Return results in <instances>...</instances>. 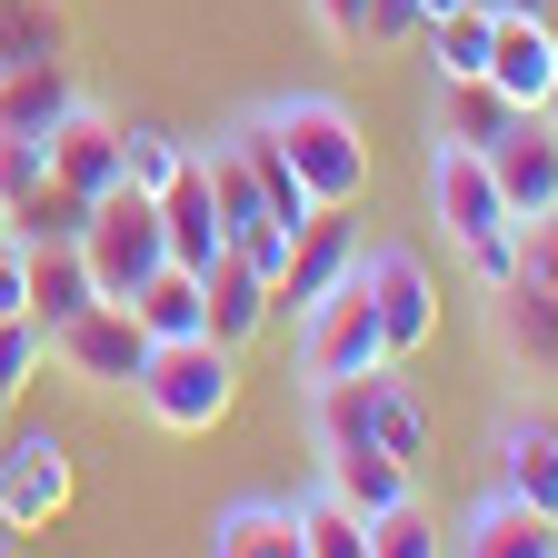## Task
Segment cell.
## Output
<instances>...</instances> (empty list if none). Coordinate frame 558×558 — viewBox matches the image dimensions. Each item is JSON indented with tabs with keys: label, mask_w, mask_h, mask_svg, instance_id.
Returning a JSON list of instances; mask_svg holds the SVG:
<instances>
[{
	"label": "cell",
	"mask_w": 558,
	"mask_h": 558,
	"mask_svg": "<svg viewBox=\"0 0 558 558\" xmlns=\"http://www.w3.org/2000/svg\"><path fill=\"white\" fill-rule=\"evenodd\" d=\"M250 120L279 140V160L310 180L319 209H360V190H369V130H360V110H349L339 90H279Z\"/></svg>",
	"instance_id": "obj_1"
},
{
	"label": "cell",
	"mask_w": 558,
	"mask_h": 558,
	"mask_svg": "<svg viewBox=\"0 0 558 558\" xmlns=\"http://www.w3.org/2000/svg\"><path fill=\"white\" fill-rule=\"evenodd\" d=\"M429 220H439V240L469 259L478 290H509V269H519V220H509L499 180H488V150L429 130Z\"/></svg>",
	"instance_id": "obj_2"
},
{
	"label": "cell",
	"mask_w": 558,
	"mask_h": 558,
	"mask_svg": "<svg viewBox=\"0 0 558 558\" xmlns=\"http://www.w3.org/2000/svg\"><path fill=\"white\" fill-rule=\"evenodd\" d=\"M130 399H140L150 429L199 439V429H220L230 399H240V349H220L209 329H199V339H150V360H140Z\"/></svg>",
	"instance_id": "obj_3"
},
{
	"label": "cell",
	"mask_w": 558,
	"mask_h": 558,
	"mask_svg": "<svg viewBox=\"0 0 558 558\" xmlns=\"http://www.w3.org/2000/svg\"><path fill=\"white\" fill-rule=\"evenodd\" d=\"M81 259H90V279H100V300H130L140 279H150L160 259H170V240H160V199L150 190H100L90 199V220H81Z\"/></svg>",
	"instance_id": "obj_4"
},
{
	"label": "cell",
	"mask_w": 558,
	"mask_h": 558,
	"mask_svg": "<svg viewBox=\"0 0 558 558\" xmlns=\"http://www.w3.org/2000/svg\"><path fill=\"white\" fill-rule=\"evenodd\" d=\"M290 360H300V389H329V379H360L389 360V339H379V310L360 279H339L329 300L300 310V339H290Z\"/></svg>",
	"instance_id": "obj_5"
},
{
	"label": "cell",
	"mask_w": 558,
	"mask_h": 558,
	"mask_svg": "<svg viewBox=\"0 0 558 558\" xmlns=\"http://www.w3.org/2000/svg\"><path fill=\"white\" fill-rule=\"evenodd\" d=\"M360 290H369V310H379L389 360H418V349L439 339V279H429V259H418L409 240H369V250H360Z\"/></svg>",
	"instance_id": "obj_6"
},
{
	"label": "cell",
	"mask_w": 558,
	"mask_h": 558,
	"mask_svg": "<svg viewBox=\"0 0 558 558\" xmlns=\"http://www.w3.org/2000/svg\"><path fill=\"white\" fill-rule=\"evenodd\" d=\"M488 300H499L509 349H529V369H558V220L519 230V269H509V290H488Z\"/></svg>",
	"instance_id": "obj_7"
},
{
	"label": "cell",
	"mask_w": 558,
	"mask_h": 558,
	"mask_svg": "<svg viewBox=\"0 0 558 558\" xmlns=\"http://www.w3.org/2000/svg\"><path fill=\"white\" fill-rule=\"evenodd\" d=\"M70 509V439L60 429H0V519L21 538Z\"/></svg>",
	"instance_id": "obj_8"
},
{
	"label": "cell",
	"mask_w": 558,
	"mask_h": 558,
	"mask_svg": "<svg viewBox=\"0 0 558 558\" xmlns=\"http://www.w3.org/2000/svg\"><path fill=\"white\" fill-rule=\"evenodd\" d=\"M50 360L81 379V389H130L140 360H150V339H140V319H130L120 300H90L81 319H60V329H50Z\"/></svg>",
	"instance_id": "obj_9"
},
{
	"label": "cell",
	"mask_w": 558,
	"mask_h": 558,
	"mask_svg": "<svg viewBox=\"0 0 558 558\" xmlns=\"http://www.w3.org/2000/svg\"><path fill=\"white\" fill-rule=\"evenodd\" d=\"M488 180H499V199H509L519 230L558 220V130H548L538 110H519L499 140H488Z\"/></svg>",
	"instance_id": "obj_10"
},
{
	"label": "cell",
	"mask_w": 558,
	"mask_h": 558,
	"mask_svg": "<svg viewBox=\"0 0 558 558\" xmlns=\"http://www.w3.org/2000/svg\"><path fill=\"white\" fill-rule=\"evenodd\" d=\"M488 459H499V478H488V488H509L519 509L558 519V418H548V409H509L499 429H488Z\"/></svg>",
	"instance_id": "obj_11"
},
{
	"label": "cell",
	"mask_w": 558,
	"mask_h": 558,
	"mask_svg": "<svg viewBox=\"0 0 558 558\" xmlns=\"http://www.w3.org/2000/svg\"><path fill=\"white\" fill-rule=\"evenodd\" d=\"M558 81V21L548 11H499L488 21V90L509 110H538Z\"/></svg>",
	"instance_id": "obj_12"
},
{
	"label": "cell",
	"mask_w": 558,
	"mask_h": 558,
	"mask_svg": "<svg viewBox=\"0 0 558 558\" xmlns=\"http://www.w3.org/2000/svg\"><path fill=\"white\" fill-rule=\"evenodd\" d=\"M360 230H349V209H319V220L290 240V269H279V300H290V319L310 310V300H329L339 279H360Z\"/></svg>",
	"instance_id": "obj_13"
},
{
	"label": "cell",
	"mask_w": 558,
	"mask_h": 558,
	"mask_svg": "<svg viewBox=\"0 0 558 558\" xmlns=\"http://www.w3.org/2000/svg\"><path fill=\"white\" fill-rule=\"evenodd\" d=\"M319 488H339L360 519H379V509L418 499V469H409V459H389L379 439H319Z\"/></svg>",
	"instance_id": "obj_14"
},
{
	"label": "cell",
	"mask_w": 558,
	"mask_h": 558,
	"mask_svg": "<svg viewBox=\"0 0 558 558\" xmlns=\"http://www.w3.org/2000/svg\"><path fill=\"white\" fill-rule=\"evenodd\" d=\"M40 150H50V180L60 190H81V199H100V190H120V120L110 110H70L50 140H40Z\"/></svg>",
	"instance_id": "obj_15"
},
{
	"label": "cell",
	"mask_w": 558,
	"mask_h": 558,
	"mask_svg": "<svg viewBox=\"0 0 558 558\" xmlns=\"http://www.w3.org/2000/svg\"><path fill=\"white\" fill-rule=\"evenodd\" d=\"M199 300H209V339H220V349H250L269 329V310H279V290H269L240 250H220V259L199 269Z\"/></svg>",
	"instance_id": "obj_16"
},
{
	"label": "cell",
	"mask_w": 558,
	"mask_h": 558,
	"mask_svg": "<svg viewBox=\"0 0 558 558\" xmlns=\"http://www.w3.org/2000/svg\"><path fill=\"white\" fill-rule=\"evenodd\" d=\"M369 439L389 459H409V469H429V449H439V418H429V399H418V379L399 360L369 369Z\"/></svg>",
	"instance_id": "obj_17"
},
{
	"label": "cell",
	"mask_w": 558,
	"mask_h": 558,
	"mask_svg": "<svg viewBox=\"0 0 558 558\" xmlns=\"http://www.w3.org/2000/svg\"><path fill=\"white\" fill-rule=\"evenodd\" d=\"M81 100H90V90L70 81V60H21V70H0V130H21V140H50Z\"/></svg>",
	"instance_id": "obj_18"
},
{
	"label": "cell",
	"mask_w": 558,
	"mask_h": 558,
	"mask_svg": "<svg viewBox=\"0 0 558 558\" xmlns=\"http://www.w3.org/2000/svg\"><path fill=\"white\" fill-rule=\"evenodd\" d=\"M449 548H469V558H558V519L519 509L509 488H488V499L459 519V538H449Z\"/></svg>",
	"instance_id": "obj_19"
},
{
	"label": "cell",
	"mask_w": 558,
	"mask_h": 558,
	"mask_svg": "<svg viewBox=\"0 0 558 558\" xmlns=\"http://www.w3.org/2000/svg\"><path fill=\"white\" fill-rule=\"evenodd\" d=\"M160 240H170V259H180V269H209V259L230 250L220 199H209V180H199V150H190V170L160 190Z\"/></svg>",
	"instance_id": "obj_20"
},
{
	"label": "cell",
	"mask_w": 558,
	"mask_h": 558,
	"mask_svg": "<svg viewBox=\"0 0 558 558\" xmlns=\"http://www.w3.org/2000/svg\"><path fill=\"white\" fill-rule=\"evenodd\" d=\"M209 548L220 558H300V519H290V499H220L209 509Z\"/></svg>",
	"instance_id": "obj_21"
},
{
	"label": "cell",
	"mask_w": 558,
	"mask_h": 558,
	"mask_svg": "<svg viewBox=\"0 0 558 558\" xmlns=\"http://www.w3.org/2000/svg\"><path fill=\"white\" fill-rule=\"evenodd\" d=\"M130 319H140V339H199L209 329V300H199V269H180V259H160L140 290L120 300Z\"/></svg>",
	"instance_id": "obj_22"
},
{
	"label": "cell",
	"mask_w": 558,
	"mask_h": 558,
	"mask_svg": "<svg viewBox=\"0 0 558 558\" xmlns=\"http://www.w3.org/2000/svg\"><path fill=\"white\" fill-rule=\"evenodd\" d=\"M90 300H100V279H90L81 240H31V319L60 329V319H81Z\"/></svg>",
	"instance_id": "obj_23"
},
{
	"label": "cell",
	"mask_w": 558,
	"mask_h": 558,
	"mask_svg": "<svg viewBox=\"0 0 558 558\" xmlns=\"http://www.w3.org/2000/svg\"><path fill=\"white\" fill-rule=\"evenodd\" d=\"M488 0H469V11H439V21H418V50H429V70H439V90L449 81H488Z\"/></svg>",
	"instance_id": "obj_24"
},
{
	"label": "cell",
	"mask_w": 558,
	"mask_h": 558,
	"mask_svg": "<svg viewBox=\"0 0 558 558\" xmlns=\"http://www.w3.org/2000/svg\"><path fill=\"white\" fill-rule=\"evenodd\" d=\"M290 519H300V558H369V519L339 488H300Z\"/></svg>",
	"instance_id": "obj_25"
},
{
	"label": "cell",
	"mask_w": 558,
	"mask_h": 558,
	"mask_svg": "<svg viewBox=\"0 0 558 558\" xmlns=\"http://www.w3.org/2000/svg\"><path fill=\"white\" fill-rule=\"evenodd\" d=\"M21 60H70V21L50 0H0V70Z\"/></svg>",
	"instance_id": "obj_26"
},
{
	"label": "cell",
	"mask_w": 558,
	"mask_h": 558,
	"mask_svg": "<svg viewBox=\"0 0 558 558\" xmlns=\"http://www.w3.org/2000/svg\"><path fill=\"white\" fill-rule=\"evenodd\" d=\"M509 120H519V110L488 90V81H449V90H439V140H469V150H488Z\"/></svg>",
	"instance_id": "obj_27"
},
{
	"label": "cell",
	"mask_w": 558,
	"mask_h": 558,
	"mask_svg": "<svg viewBox=\"0 0 558 558\" xmlns=\"http://www.w3.org/2000/svg\"><path fill=\"white\" fill-rule=\"evenodd\" d=\"M180 170H190V140H180V130H120V180H130V190L160 199Z\"/></svg>",
	"instance_id": "obj_28"
},
{
	"label": "cell",
	"mask_w": 558,
	"mask_h": 558,
	"mask_svg": "<svg viewBox=\"0 0 558 558\" xmlns=\"http://www.w3.org/2000/svg\"><path fill=\"white\" fill-rule=\"evenodd\" d=\"M40 369H50V329H40L31 310H11V319H0V409H11Z\"/></svg>",
	"instance_id": "obj_29"
},
{
	"label": "cell",
	"mask_w": 558,
	"mask_h": 558,
	"mask_svg": "<svg viewBox=\"0 0 558 558\" xmlns=\"http://www.w3.org/2000/svg\"><path fill=\"white\" fill-rule=\"evenodd\" d=\"M439 548H449V529L418 509V499H399V509L369 519V558H439Z\"/></svg>",
	"instance_id": "obj_30"
},
{
	"label": "cell",
	"mask_w": 558,
	"mask_h": 558,
	"mask_svg": "<svg viewBox=\"0 0 558 558\" xmlns=\"http://www.w3.org/2000/svg\"><path fill=\"white\" fill-rule=\"evenodd\" d=\"M50 190V150L40 140H21V130H0V199H11V220Z\"/></svg>",
	"instance_id": "obj_31"
},
{
	"label": "cell",
	"mask_w": 558,
	"mask_h": 558,
	"mask_svg": "<svg viewBox=\"0 0 558 558\" xmlns=\"http://www.w3.org/2000/svg\"><path fill=\"white\" fill-rule=\"evenodd\" d=\"M11 310H31V240L0 250V319H11Z\"/></svg>",
	"instance_id": "obj_32"
},
{
	"label": "cell",
	"mask_w": 558,
	"mask_h": 558,
	"mask_svg": "<svg viewBox=\"0 0 558 558\" xmlns=\"http://www.w3.org/2000/svg\"><path fill=\"white\" fill-rule=\"evenodd\" d=\"M329 40H369V0H310Z\"/></svg>",
	"instance_id": "obj_33"
},
{
	"label": "cell",
	"mask_w": 558,
	"mask_h": 558,
	"mask_svg": "<svg viewBox=\"0 0 558 558\" xmlns=\"http://www.w3.org/2000/svg\"><path fill=\"white\" fill-rule=\"evenodd\" d=\"M369 40H418V0H369Z\"/></svg>",
	"instance_id": "obj_34"
},
{
	"label": "cell",
	"mask_w": 558,
	"mask_h": 558,
	"mask_svg": "<svg viewBox=\"0 0 558 558\" xmlns=\"http://www.w3.org/2000/svg\"><path fill=\"white\" fill-rule=\"evenodd\" d=\"M439 11H469V0H418V21H439ZM488 11H499V0H488Z\"/></svg>",
	"instance_id": "obj_35"
},
{
	"label": "cell",
	"mask_w": 558,
	"mask_h": 558,
	"mask_svg": "<svg viewBox=\"0 0 558 558\" xmlns=\"http://www.w3.org/2000/svg\"><path fill=\"white\" fill-rule=\"evenodd\" d=\"M538 120H548V130H558V81H548V100H538Z\"/></svg>",
	"instance_id": "obj_36"
},
{
	"label": "cell",
	"mask_w": 558,
	"mask_h": 558,
	"mask_svg": "<svg viewBox=\"0 0 558 558\" xmlns=\"http://www.w3.org/2000/svg\"><path fill=\"white\" fill-rule=\"evenodd\" d=\"M11 548H21V529H11V519H0V558H11Z\"/></svg>",
	"instance_id": "obj_37"
},
{
	"label": "cell",
	"mask_w": 558,
	"mask_h": 558,
	"mask_svg": "<svg viewBox=\"0 0 558 558\" xmlns=\"http://www.w3.org/2000/svg\"><path fill=\"white\" fill-rule=\"evenodd\" d=\"M499 11H548V0H499Z\"/></svg>",
	"instance_id": "obj_38"
},
{
	"label": "cell",
	"mask_w": 558,
	"mask_h": 558,
	"mask_svg": "<svg viewBox=\"0 0 558 558\" xmlns=\"http://www.w3.org/2000/svg\"><path fill=\"white\" fill-rule=\"evenodd\" d=\"M0 429H11V409H0Z\"/></svg>",
	"instance_id": "obj_39"
}]
</instances>
